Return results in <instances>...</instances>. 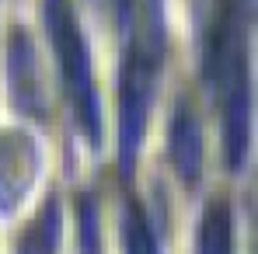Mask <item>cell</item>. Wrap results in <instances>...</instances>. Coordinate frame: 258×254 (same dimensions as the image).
I'll use <instances>...</instances> for the list:
<instances>
[{
    "label": "cell",
    "instance_id": "obj_1",
    "mask_svg": "<svg viewBox=\"0 0 258 254\" xmlns=\"http://www.w3.org/2000/svg\"><path fill=\"white\" fill-rule=\"evenodd\" d=\"M210 80L220 98L223 119V150L227 164L241 167L248 157V132H251V70H248V25L237 0H227L210 28L206 52Z\"/></svg>",
    "mask_w": 258,
    "mask_h": 254
},
{
    "label": "cell",
    "instance_id": "obj_2",
    "mask_svg": "<svg viewBox=\"0 0 258 254\" xmlns=\"http://www.w3.org/2000/svg\"><path fill=\"white\" fill-rule=\"evenodd\" d=\"M49 14V35L56 45V56H59V73H63V84L70 91V101L77 108V119L84 132L98 143L101 136V112H98V87L91 77V56H87L84 35L77 28V18L70 11L67 0H49L45 7Z\"/></svg>",
    "mask_w": 258,
    "mask_h": 254
},
{
    "label": "cell",
    "instance_id": "obj_3",
    "mask_svg": "<svg viewBox=\"0 0 258 254\" xmlns=\"http://www.w3.org/2000/svg\"><path fill=\"white\" fill-rule=\"evenodd\" d=\"M161 25L154 18V25H147V32L133 42L126 59V73H122V167H133L136 160V146L143 136V122L150 112V98H154V84H157V70H161Z\"/></svg>",
    "mask_w": 258,
    "mask_h": 254
},
{
    "label": "cell",
    "instance_id": "obj_4",
    "mask_svg": "<svg viewBox=\"0 0 258 254\" xmlns=\"http://www.w3.org/2000/svg\"><path fill=\"white\" fill-rule=\"evenodd\" d=\"M39 171V146L28 132H0V212L14 209V202L28 192Z\"/></svg>",
    "mask_w": 258,
    "mask_h": 254
},
{
    "label": "cell",
    "instance_id": "obj_5",
    "mask_svg": "<svg viewBox=\"0 0 258 254\" xmlns=\"http://www.w3.org/2000/svg\"><path fill=\"white\" fill-rule=\"evenodd\" d=\"M7 63H11L7 70H11L14 101H18L28 115L42 112V87H39V70H35V52H32V45H28V39H25L21 32L14 35V45H11Z\"/></svg>",
    "mask_w": 258,
    "mask_h": 254
},
{
    "label": "cell",
    "instance_id": "obj_6",
    "mask_svg": "<svg viewBox=\"0 0 258 254\" xmlns=\"http://www.w3.org/2000/svg\"><path fill=\"white\" fill-rule=\"evenodd\" d=\"M171 164L178 167V174L192 185L199 164H203V139H199V126L188 105H181L174 112V126H171Z\"/></svg>",
    "mask_w": 258,
    "mask_h": 254
},
{
    "label": "cell",
    "instance_id": "obj_7",
    "mask_svg": "<svg viewBox=\"0 0 258 254\" xmlns=\"http://www.w3.org/2000/svg\"><path fill=\"white\" fill-rule=\"evenodd\" d=\"M196 254H234V212L227 202H213L199 223Z\"/></svg>",
    "mask_w": 258,
    "mask_h": 254
},
{
    "label": "cell",
    "instance_id": "obj_8",
    "mask_svg": "<svg viewBox=\"0 0 258 254\" xmlns=\"http://www.w3.org/2000/svg\"><path fill=\"white\" fill-rule=\"evenodd\" d=\"M56 233H59L56 202H49L45 212L28 226V233H25V240H21V254H52L56 251Z\"/></svg>",
    "mask_w": 258,
    "mask_h": 254
},
{
    "label": "cell",
    "instance_id": "obj_9",
    "mask_svg": "<svg viewBox=\"0 0 258 254\" xmlns=\"http://www.w3.org/2000/svg\"><path fill=\"white\" fill-rule=\"evenodd\" d=\"M126 251L129 254H157V240L154 230L147 223V216L140 212V206L133 202L126 212Z\"/></svg>",
    "mask_w": 258,
    "mask_h": 254
}]
</instances>
